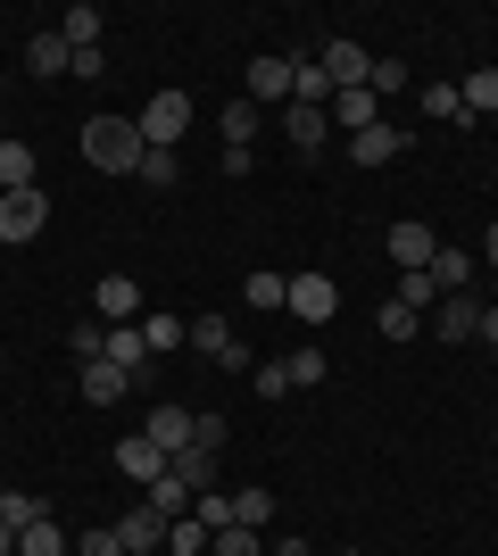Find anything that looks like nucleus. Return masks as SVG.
Masks as SVG:
<instances>
[{
    "label": "nucleus",
    "instance_id": "30",
    "mask_svg": "<svg viewBox=\"0 0 498 556\" xmlns=\"http://www.w3.org/2000/svg\"><path fill=\"white\" fill-rule=\"evenodd\" d=\"M283 366H291V391H316V382L332 374V357H324V349H291Z\"/></svg>",
    "mask_w": 498,
    "mask_h": 556
},
{
    "label": "nucleus",
    "instance_id": "28",
    "mask_svg": "<svg viewBox=\"0 0 498 556\" xmlns=\"http://www.w3.org/2000/svg\"><path fill=\"white\" fill-rule=\"evenodd\" d=\"M158 556H208V523H200V515H175V532H166Z\"/></svg>",
    "mask_w": 498,
    "mask_h": 556
},
{
    "label": "nucleus",
    "instance_id": "23",
    "mask_svg": "<svg viewBox=\"0 0 498 556\" xmlns=\"http://www.w3.org/2000/svg\"><path fill=\"white\" fill-rule=\"evenodd\" d=\"M100 25H108V17H100L92 0H75L67 17H59V34H67V50H100Z\"/></svg>",
    "mask_w": 498,
    "mask_h": 556
},
{
    "label": "nucleus",
    "instance_id": "44",
    "mask_svg": "<svg viewBox=\"0 0 498 556\" xmlns=\"http://www.w3.org/2000/svg\"><path fill=\"white\" fill-rule=\"evenodd\" d=\"M75 556H125V540L117 532H84V540H75Z\"/></svg>",
    "mask_w": 498,
    "mask_h": 556
},
{
    "label": "nucleus",
    "instance_id": "31",
    "mask_svg": "<svg viewBox=\"0 0 498 556\" xmlns=\"http://www.w3.org/2000/svg\"><path fill=\"white\" fill-rule=\"evenodd\" d=\"M233 523L266 532V523H274V490H233Z\"/></svg>",
    "mask_w": 498,
    "mask_h": 556
},
{
    "label": "nucleus",
    "instance_id": "46",
    "mask_svg": "<svg viewBox=\"0 0 498 556\" xmlns=\"http://www.w3.org/2000/svg\"><path fill=\"white\" fill-rule=\"evenodd\" d=\"M266 556H316V548H308V540H274Z\"/></svg>",
    "mask_w": 498,
    "mask_h": 556
},
{
    "label": "nucleus",
    "instance_id": "12",
    "mask_svg": "<svg viewBox=\"0 0 498 556\" xmlns=\"http://www.w3.org/2000/svg\"><path fill=\"white\" fill-rule=\"evenodd\" d=\"M25 67L42 75V84H59V75L75 67V50H67V34H59V25H50V34H34V42H25Z\"/></svg>",
    "mask_w": 498,
    "mask_h": 556
},
{
    "label": "nucleus",
    "instance_id": "22",
    "mask_svg": "<svg viewBox=\"0 0 498 556\" xmlns=\"http://www.w3.org/2000/svg\"><path fill=\"white\" fill-rule=\"evenodd\" d=\"M291 67L299 59H250V100H291Z\"/></svg>",
    "mask_w": 498,
    "mask_h": 556
},
{
    "label": "nucleus",
    "instance_id": "27",
    "mask_svg": "<svg viewBox=\"0 0 498 556\" xmlns=\"http://www.w3.org/2000/svg\"><path fill=\"white\" fill-rule=\"evenodd\" d=\"M374 332H382V341H416V332H424V316H416V307H399V300H382V307H374Z\"/></svg>",
    "mask_w": 498,
    "mask_h": 556
},
{
    "label": "nucleus",
    "instance_id": "21",
    "mask_svg": "<svg viewBox=\"0 0 498 556\" xmlns=\"http://www.w3.org/2000/svg\"><path fill=\"white\" fill-rule=\"evenodd\" d=\"M424 116H432V125H457V134H474V125H482V116L457 100V84H432V92H424Z\"/></svg>",
    "mask_w": 498,
    "mask_h": 556
},
{
    "label": "nucleus",
    "instance_id": "43",
    "mask_svg": "<svg viewBox=\"0 0 498 556\" xmlns=\"http://www.w3.org/2000/svg\"><path fill=\"white\" fill-rule=\"evenodd\" d=\"M225 441H233V424H225V416H200V432H191V448H216V457H225Z\"/></svg>",
    "mask_w": 498,
    "mask_h": 556
},
{
    "label": "nucleus",
    "instance_id": "17",
    "mask_svg": "<svg viewBox=\"0 0 498 556\" xmlns=\"http://www.w3.org/2000/svg\"><path fill=\"white\" fill-rule=\"evenodd\" d=\"M432 250H440V241H432V225H391V266H399V275L432 266Z\"/></svg>",
    "mask_w": 498,
    "mask_h": 556
},
{
    "label": "nucleus",
    "instance_id": "33",
    "mask_svg": "<svg viewBox=\"0 0 498 556\" xmlns=\"http://www.w3.org/2000/svg\"><path fill=\"white\" fill-rule=\"evenodd\" d=\"M391 300L424 316V307H440V291H432V275H424V266H416V275H399V282H391Z\"/></svg>",
    "mask_w": 498,
    "mask_h": 556
},
{
    "label": "nucleus",
    "instance_id": "9",
    "mask_svg": "<svg viewBox=\"0 0 498 556\" xmlns=\"http://www.w3.org/2000/svg\"><path fill=\"white\" fill-rule=\"evenodd\" d=\"M432 291H440V300H449V291H474V275H482V257L474 250H457V241H440V250H432Z\"/></svg>",
    "mask_w": 498,
    "mask_h": 556
},
{
    "label": "nucleus",
    "instance_id": "19",
    "mask_svg": "<svg viewBox=\"0 0 498 556\" xmlns=\"http://www.w3.org/2000/svg\"><path fill=\"white\" fill-rule=\"evenodd\" d=\"M216 125H225V150H258V100H250V92L225 100V116H216Z\"/></svg>",
    "mask_w": 498,
    "mask_h": 556
},
{
    "label": "nucleus",
    "instance_id": "49",
    "mask_svg": "<svg viewBox=\"0 0 498 556\" xmlns=\"http://www.w3.org/2000/svg\"><path fill=\"white\" fill-rule=\"evenodd\" d=\"M341 556H357V548H341Z\"/></svg>",
    "mask_w": 498,
    "mask_h": 556
},
{
    "label": "nucleus",
    "instance_id": "6",
    "mask_svg": "<svg viewBox=\"0 0 498 556\" xmlns=\"http://www.w3.org/2000/svg\"><path fill=\"white\" fill-rule=\"evenodd\" d=\"M316 67L332 75V92H366V84H374V59H366L357 42H324V50H316Z\"/></svg>",
    "mask_w": 498,
    "mask_h": 556
},
{
    "label": "nucleus",
    "instance_id": "41",
    "mask_svg": "<svg viewBox=\"0 0 498 556\" xmlns=\"http://www.w3.org/2000/svg\"><path fill=\"white\" fill-rule=\"evenodd\" d=\"M67 349H75V357H84V366H92L100 349H108V325H100V316H84V325L67 332Z\"/></svg>",
    "mask_w": 498,
    "mask_h": 556
},
{
    "label": "nucleus",
    "instance_id": "45",
    "mask_svg": "<svg viewBox=\"0 0 498 556\" xmlns=\"http://www.w3.org/2000/svg\"><path fill=\"white\" fill-rule=\"evenodd\" d=\"M474 341H490V349H498V300H482V332H474Z\"/></svg>",
    "mask_w": 498,
    "mask_h": 556
},
{
    "label": "nucleus",
    "instance_id": "42",
    "mask_svg": "<svg viewBox=\"0 0 498 556\" xmlns=\"http://www.w3.org/2000/svg\"><path fill=\"white\" fill-rule=\"evenodd\" d=\"M407 84H416V75H407V59H374V84H366V92H407Z\"/></svg>",
    "mask_w": 498,
    "mask_h": 556
},
{
    "label": "nucleus",
    "instance_id": "35",
    "mask_svg": "<svg viewBox=\"0 0 498 556\" xmlns=\"http://www.w3.org/2000/svg\"><path fill=\"white\" fill-rule=\"evenodd\" d=\"M250 391L258 399H291V366L283 357H258V366H250Z\"/></svg>",
    "mask_w": 498,
    "mask_h": 556
},
{
    "label": "nucleus",
    "instance_id": "8",
    "mask_svg": "<svg viewBox=\"0 0 498 556\" xmlns=\"http://www.w3.org/2000/svg\"><path fill=\"white\" fill-rule=\"evenodd\" d=\"M92 316H100V325H142V282H133V275H108L92 291Z\"/></svg>",
    "mask_w": 498,
    "mask_h": 556
},
{
    "label": "nucleus",
    "instance_id": "10",
    "mask_svg": "<svg viewBox=\"0 0 498 556\" xmlns=\"http://www.w3.org/2000/svg\"><path fill=\"white\" fill-rule=\"evenodd\" d=\"M432 332H440V341H474L482 332V291H449V300L432 307Z\"/></svg>",
    "mask_w": 498,
    "mask_h": 556
},
{
    "label": "nucleus",
    "instance_id": "16",
    "mask_svg": "<svg viewBox=\"0 0 498 556\" xmlns=\"http://www.w3.org/2000/svg\"><path fill=\"white\" fill-rule=\"evenodd\" d=\"M399 150H407L399 125H366V134H349V159H357V166H391Z\"/></svg>",
    "mask_w": 498,
    "mask_h": 556
},
{
    "label": "nucleus",
    "instance_id": "32",
    "mask_svg": "<svg viewBox=\"0 0 498 556\" xmlns=\"http://www.w3.org/2000/svg\"><path fill=\"white\" fill-rule=\"evenodd\" d=\"M142 184L150 191H175V184H183V150H150V159H142Z\"/></svg>",
    "mask_w": 498,
    "mask_h": 556
},
{
    "label": "nucleus",
    "instance_id": "5",
    "mask_svg": "<svg viewBox=\"0 0 498 556\" xmlns=\"http://www.w3.org/2000/svg\"><path fill=\"white\" fill-rule=\"evenodd\" d=\"M166 532H175V515H158L150 498L117 515V540H125V556H158V548H166Z\"/></svg>",
    "mask_w": 498,
    "mask_h": 556
},
{
    "label": "nucleus",
    "instance_id": "25",
    "mask_svg": "<svg viewBox=\"0 0 498 556\" xmlns=\"http://www.w3.org/2000/svg\"><path fill=\"white\" fill-rule=\"evenodd\" d=\"M291 100H308V109H332V75L316 67V59H299V67H291Z\"/></svg>",
    "mask_w": 498,
    "mask_h": 556
},
{
    "label": "nucleus",
    "instance_id": "40",
    "mask_svg": "<svg viewBox=\"0 0 498 556\" xmlns=\"http://www.w3.org/2000/svg\"><path fill=\"white\" fill-rule=\"evenodd\" d=\"M142 498H150V507H158V515H183V507H191V490L175 482V473H158V482H150Z\"/></svg>",
    "mask_w": 498,
    "mask_h": 556
},
{
    "label": "nucleus",
    "instance_id": "20",
    "mask_svg": "<svg viewBox=\"0 0 498 556\" xmlns=\"http://www.w3.org/2000/svg\"><path fill=\"white\" fill-rule=\"evenodd\" d=\"M34 184H42V166H34V150L0 134V191H34Z\"/></svg>",
    "mask_w": 498,
    "mask_h": 556
},
{
    "label": "nucleus",
    "instance_id": "18",
    "mask_svg": "<svg viewBox=\"0 0 498 556\" xmlns=\"http://www.w3.org/2000/svg\"><path fill=\"white\" fill-rule=\"evenodd\" d=\"M166 473H175V482H183L191 498H200V490H216V473H225V457H216V448H183V457L166 465Z\"/></svg>",
    "mask_w": 498,
    "mask_h": 556
},
{
    "label": "nucleus",
    "instance_id": "34",
    "mask_svg": "<svg viewBox=\"0 0 498 556\" xmlns=\"http://www.w3.org/2000/svg\"><path fill=\"white\" fill-rule=\"evenodd\" d=\"M241 291H250V307H283V300H291V275H266V266H250V282H241Z\"/></svg>",
    "mask_w": 498,
    "mask_h": 556
},
{
    "label": "nucleus",
    "instance_id": "37",
    "mask_svg": "<svg viewBox=\"0 0 498 556\" xmlns=\"http://www.w3.org/2000/svg\"><path fill=\"white\" fill-rule=\"evenodd\" d=\"M208 556H266V548L250 523H225V532H208Z\"/></svg>",
    "mask_w": 498,
    "mask_h": 556
},
{
    "label": "nucleus",
    "instance_id": "24",
    "mask_svg": "<svg viewBox=\"0 0 498 556\" xmlns=\"http://www.w3.org/2000/svg\"><path fill=\"white\" fill-rule=\"evenodd\" d=\"M183 341H191V349H200V357L216 366V357L233 349V325H225V316H191V332H183Z\"/></svg>",
    "mask_w": 498,
    "mask_h": 556
},
{
    "label": "nucleus",
    "instance_id": "48",
    "mask_svg": "<svg viewBox=\"0 0 498 556\" xmlns=\"http://www.w3.org/2000/svg\"><path fill=\"white\" fill-rule=\"evenodd\" d=\"M0 556H17V523H0Z\"/></svg>",
    "mask_w": 498,
    "mask_h": 556
},
{
    "label": "nucleus",
    "instance_id": "3",
    "mask_svg": "<svg viewBox=\"0 0 498 556\" xmlns=\"http://www.w3.org/2000/svg\"><path fill=\"white\" fill-rule=\"evenodd\" d=\"M50 225V191H0V241H34V232Z\"/></svg>",
    "mask_w": 498,
    "mask_h": 556
},
{
    "label": "nucleus",
    "instance_id": "1",
    "mask_svg": "<svg viewBox=\"0 0 498 556\" xmlns=\"http://www.w3.org/2000/svg\"><path fill=\"white\" fill-rule=\"evenodd\" d=\"M84 159L100 175H142V159H150L142 116H84Z\"/></svg>",
    "mask_w": 498,
    "mask_h": 556
},
{
    "label": "nucleus",
    "instance_id": "7",
    "mask_svg": "<svg viewBox=\"0 0 498 556\" xmlns=\"http://www.w3.org/2000/svg\"><path fill=\"white\" fill-rule=\"evenodd\" d=\"M142 432H150V441L166 448V465H175V457H183V448H191V432H200V416H191V407H175V399H158Z\"/></svg>",
    "mask_w": 498,
    "mask_h": 556
},
{
    "label": "nucleus",
    "instance_id": "14",
    "mask_svg": "<svg viewBox=\"0 0 498 556\" xmlns=\"http://www.w3.org/2000/svg\"><path fill=\"white\" fill-rule=\"evenodd\" d=\"M332 134H366V125H382V100L374 92H332Z\"/></svg>",
    "mask_w": 498,
    "mask_h": 556
},
{
    "label": "nucleus",
    "instance_id": "38",
    "mask_svg": "<svg viewBox=\"0 0 498 556\" xmlns=\"http://www.w3.org/2000/svg\"><path fill=\"white\" fill-rule=\"evenodd\" d=\"M142 341H150V357L183 349V316H142Z\"/></svg>",
    "mask_w": 498,
    "mask_h": 556
},
{
    "label": "nucleus",
    "instance_id": "4",
    "mask_svg": "<svg viewBox=\"0 0 498 556\" xmlns=\"http://www.w3.org/2000/svg\"><path fill=\"white\" fill-rule=\"evenodd\" d=\"M291 316H299V325H332V316H341V282L332 275H291Z\"/></svg>",
    "mask_w": 498,
    "mask_h": 556
},
{
    "label": "nucleus",
    "instance_id": "39",
    "mask_svg": "<svg viewBox=\"0 0 498 556\" xmlns=\"http://www.w3.org/2000/svg\"><path fill=\"white\" fill-rule=\"evenodd\" d=\"M191 515H200L208 532H225V523H233V490H200V498H191Z\"/></svg>",
    "mask_w": 498,
    "mask_h": 556
},
{
    "label": "nucleus",
    "instance_id": "2",
    "mask_svg": "<svg viewBox=\"0 0 498 556\" xmlns=\"http://www.w3.org/2000/svg\"><path fill=\"white\" fill-rule=\"evenodd\" d=\"M191 134V92H150L142 100V141L150 150H183Z\"/></svg>",
    "mask_w": 498,
    "mask_h": 556
},
{
    "label": "nucleus",
    "instance_id": "13",
    "mask_svg": "<svg viewBox=\"0 0 498 556\" xmlns=\"http://www.w3.org/2000/svg\"><path fill=\"white\" fill-rule=\"evenodd\" d=\"M75 391L92 399V407H117V399L133 391V374H125V366H108V357H92V366H84V382H75Z\"/></svg>",
    "mask_w": 498,
    "mask_h": 556
},
{
    "label": "nucleus",
    "instance_id": "15",
    "mask_svg": "<svg viewBox=\"0 0 498 556\" xmlns=\"http://www.w3.org/2000/svg\"><path fill=\"white\" fill-rule=\"evenodd\" d=\"M283 134H291V150H324V141H332V116L308 109V100H291V109H283Z\"/></svg>",
    "mask_w": 498,
    "mask_h": 556
},
{
    "label": "nucleus",
    "instance_id": "29",
    "mask_svg": "<svg viewBox=\"0 0 498 556\" xmlns=\"http://www.w3.org/2000/svg\"><path fill=\"white\" fill-rule=\"evenodd\" d=\"M17 556H67V532L42 515V523H25V532H17Z\"/></svg>",
    "mask_w": 498,
    "mask_h": 556
},
{
    "label": "nucleus",
    "instance_id": "47",
    "mask_svg": "<svg viewBox=\"0 0 498 556\" xmlns=\"http://www.w3.org/2000/svg\"><path fill=\"white\" fill-rule=\"evenodd\" d=\"M482 266H490V275H498V225L482 232Z\"/></svg>",
    "mask_w": 498,
    "mask_h": 556
},
{
    "label": "nucleus",
    "instance_id": "26",
    "mask_svg": "<svg viewBox=\"0 0 498 556\" xmlns=\"http://www.w3.org/2000/svg\"><path fill=\"white\" fill-rule=\"evenodd\" d=\"M457 100H465L474 116H498V67H474L465 84H457Z\"/></svg>",
    "mask_w": 498,
    "mask_h": 556
},
{
    "label": "nucleus",
    "instance_id": "11",
    "mask_svg": "<svg viewBox=\"0 0 498 556\" xmlns=\"http://www.w3.org/2000/svg\"><path fill=\"white\" fill-rule=\"evenodd\" d=\"M117 473H125V482H158V473H166V448L158 441H150V432H125V441H117Z\"/></svg>",
    "mask_w": 498,
    "mask_h": 556
},
{
    "label": "nucleus",
    "instance_id": "36",
    "mask_svg": "<svg viewBox=\"0 0 498 556\" xmlns=\"http://www.w3.org/2000/svg\"><path fill=\"white\" fill-rule=\"evenodd\" d=\"M42 498H34V490H0V523H17V532H25V523H42Z\"/></svg>",
    "mask_w": 498,
    "mask_h": 556
}]
</instances>
